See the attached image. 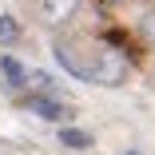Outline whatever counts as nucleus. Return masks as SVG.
<instances>
[{"label": "nucleus", "instance_id": "1", "mask_svg": "<svg viewBox=\"0 0 155 155\" xmlns=\"http://www.w3.org/2000/svg\"><path fill=\"white\" fill-rule=\"evenodd\" d=\"M76 8H80V0H32L36 20L48 24V28H64V24L76 16Z\"/></svg>", "mask_w": 155, "mask_h": 155}, {"label": "nucleus", "instance_id": "2", "mask_svg": "<svg viewBox=\"0 0 155 155\" xmlns=\"http://www.w3.org/2000/svg\"><path fill=\"white\" fill-rule=\"evenodd\" d=\"M123 76H127V60H123L119 52L104 48L96 56V64H91V80H100V84H119Z\"/></svg>", "mask_w": 155, "mask_h": 155}, {"label": "nucleus", "instance_id": "3", "mask_svg": "<svg viewBox=\"0 0 155 155\" xmlns=\"http://www.w3.org/2000/svg\"><path fill=\"white\" fill-rule=\"evenodd\" d=\"M56 60H60V68H64V72H72L76 80H91V64L76 56V48H72L68 40H60V44H56Z\"/></svg>", "mask_w": 155, "mask_h": 155}, {"label": "nucleus", "instance_id": "4", "mask_svg": "<svg viewBox=\"0 0 155 155\" xmlns=\"http://www.w3.org/2000/svg\"><path fill=\"white\" fill-rule=\"evenodd\" d=\"M0 76H4L8 87H24L28 84V68L20 64L16 56H0Z\"/></svg>", "mask_w": 155, "mask_h": 155}, {"label": "nucleus", "instance_id": "5", "mask_svg": "<svg viewBox=\"0 0 155 155\" xmlns=\"http://www.w3.org/2000/svg\"><path fill=\"white\" fill-rule=\"evenodd\" d=\"M28 107H32L36 115H44V119H64V115H68L64 104H56V100H48V96H32V100H28Z\"/></svg>", "mask_w": 155, "mask_h": 155}, {"label": "nucleus", "instance_id": "6", "mask_svg": "<svg viewBox=\"0 0 155 155\" xmlns=\"http://www.w3.org/2000/svg\"><path fill=\"white\" fill-rule=\"evenodd\" d=\"M60 139H64L68 147H91V135L80 131V127H60Z\"/></svg>", "mask_w": 155, "mask_h": 155}, {"label": "nucleus", "instance_id": "7", "mask_svg": "<svg viewBox=\"0 0 155 155\" xmlns=\"http://www.w3.org/2000/svg\"><path fill=\"white\" fill-rule=\"evenodd\" d=\"M139 36H143L147 44H155V8H147V12L139 16Z\"/></svg>", "mask_w": 155, "mask_h": 155}, {"label": "nucleus", "instance_id": "8", "mask_svg": "<svg viewBox=\"0 0 155 155\" xmlns=\"http://www.w3.org/2000/svg\"><path fill=\"white\" fill-rule=\"evenodd\" d=\"M0 40H20V24L12 16H0Z\"/></svg>", "mask_w": 155, "mask_h": 155}, {"label": "nucleus", "instance_id": "9", "mask_svg": "<svg viewBox=\"0 0 155 155\" xmlns=\"http://www.w3.org/2000/svg\"><path fill=\"white\" fill-rule=\"evenodd\" d=\"M107 4H111V0H107Z\"/></svg>", "mask_w": 155, "mask_h": 155}]
</instances>
